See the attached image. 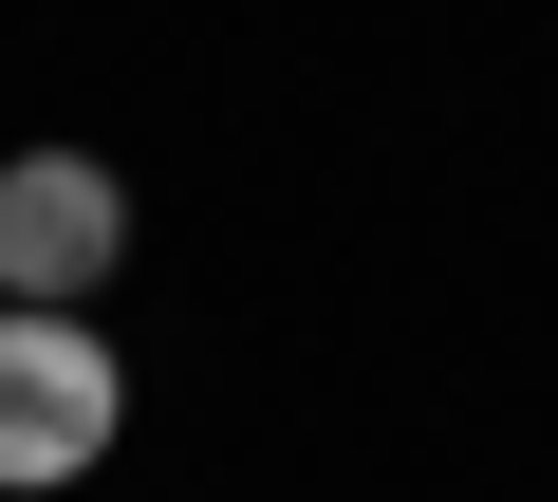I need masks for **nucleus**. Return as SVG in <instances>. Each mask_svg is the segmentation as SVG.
I'll return each instance as SVG.
<instances>
[{
	"label": "nucleus",
	"mask_w": 558,
	"mask_h": 502,
	"mask_svg": "<svg viewBox=\"0 0 558 502\" xmlns=\"http://www.w3.org/2000/svg\"><path fill=\"white\" fill-rule=\"evenodd\" d=\"M131 428V372L75 298H0V502H38V483H94Z\"/></svg>",
	"instance_id": "nucleus-1"
},
{
	"label": "nucleus",
	"mask_w": 558,
	"mask_h": 502,
	"mask_svg": "<svg viewBox=\"0 0 558 502\" xmlns=\"http://www.w3.org/2000/svg\"><path fill=\"white\" fill-rule=\"evenodd\" d=\"M131 186L112 149H0V298H112Z\"/></svg>",
	"instance_id": "nucleus-2"
}]
</instances>
